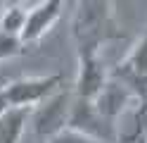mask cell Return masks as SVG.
I'll use <instances>...</instances> for the list:
<instances>
[{
	"mask_svg": "<svg viewBox=\"0 0 147 143\" xmlns=\"http://www.w3.org/2000/svg\"><path fill=\"white\" fill-rule=\"evenodd\" d=\"M119 34L121 31L116 26L112 3H105V0L78 3L74 22H71V36H74V43H76L78 57L100 55L102 45L116 38Z\"/></svg>",
	"mask_w": 147,
	"mask_h": 143,
	"instance_id": "obj_1",
	"label": "cell"
},
{
	"mask_svg": "<svg viewBox=\"0 0 147 143\" xmlns=\"http://www.w3.org/2000/svg\"><path fill=\"white\" fill-rule=\"evenodd\" d=\"M74 98H76L74 88H59L55 95H50L48 100H43L40 105H36L31 110L29 129L45 141H52L55 136H59L69 127Z\"/></svg>",
	"mask_w": 147,
	"mask_h": 143,
	"instance_id": "obj_2",
	"label": "cell"
},
{
	"mask_svg": "<svg viewBox=\"0 0 147 143\" xmlns=\"http://www.w3.org/2000/svg\"><path fill=\"white\" fill-rule=\"evenodd\" d=\"M59 88H64V76L59 72L55 74H43V76H24L5 86L7 100L12 107H29L33 110L36 105L48 100Z\"/></svg>",
	"mask_w": 147,
	"mask_h": 143,
	"instance_id": "obj_3",
	"label": "cell"
},
{
	"mask_svg": "<svg viewBox=\"0 0 147 143\" xmlns=\"http://www.w3.org/2000/svg\"><path fill=\"white\" fill-rule=\"evenodd\" d=\"M112 76L121 81L135 98H147V31L112 69Z\"/></svg>",
	"mask_w": 147,
	"mask_h": 143,
	"instance_id": "obj_4",
	"label": "cell"
},
{
	"mask_svg": "<svg viewBox=\"0 0 147 143\" xmlns=\"http://www.w3.org/2000/svg\"><path fill=\"white\" fill-rule=\"evenodd\" d=\"M67 129L78 131L90 138H97V141H105V143H114V124L95 110L93 100L74 98V107H71V117H69Z\"/></svg>",
	"mask_w": 147,
	"mask_h": 143,
	"instance_id": "obj_5",
	"label": "cell"
},
{
	"mask_svg": "<svg viewBox=\"0 0 147 143\" xmlns=\"http://www.w3.org/2000/svg\"><path fill=\"white\" fill-rule=\"evenodd\" d=\"M112 79V72H107L105 62L100 60V55L93 57H78V72L76 81H74V95L81 100H95L100 91L107 86Z\"/></svg>",
	"mask_w": 147,
	"mask_h": 143,
	"instance_id": "obj_6",
	"label": "cell"
},
{
	"mask_svg": "<svg viewBox=\"0 0 147 143\" xmlns=\"http://www.w3.org/2000/svg\"><path fill=\"white\" fill-rule=\"evenodd\" d=\"M114 143H147V98H135L114 122Z\"/></svg>",
	"mask_w": 147,
	"mask_h": 143,
	"instance_id": "obj_7",
	"label": "cell"
},
{
	"mask_svg": "<svg viewBox=\"0 0 147 143\" xmlns=\"http://www.w3.org/2000/svg\"><path fill=\"white\" fill-rule=\"evenodd\" d=\"M62 10L64 3L62 0H45V3H36L29 14H26V24H24V31H22V41L24 45L36 43L55 26V22L62 17Z\"/></svg>",
	"mask_w": 147,
	"mask_h": 143,
	"instance_id": "obj_8",
	"label": "cell"
},
{
	"mask_svg": "<svg viewBox=\"0 0 147 143\" xmlns=\"http://www.w3.org/2000/svg\"><path fill=\"white\" fill-rule=\"evenodd\" d=\"M133 100H135V95L128 91L121 81H116L114 76H112V79L107 81V86L100 91V95L93 100V105H95V110L102 114L105 119H109V122L114 124L119 119V114H121Z\"/></svg>",
	"mask_w": 147,
	"mask_h": 143,
	"instance_id": "obj_9",
	"label": "cell"
},
{
	"mask_svg": "<svg viewBox=\"0 0 147 143\" xmlns=\"http://www.w3.org/2000/svg\"><path fill=\"white\" fill-rule=\"evenodd\" d=\"M29 107H10L0 117V143H22V138L29 131Z\"/></svg>",
	"mask_w": 147,
	"mask_h": 143,
	"instance_id": "obj_10",
	"label": "cell"
},
{
	"mask_svg": "<svg viewBox=\"0 0 147 143\" xmlns=\"http://www.w3.org/2000/svg\"><path fill=\"white\" fill-rule=\"evenodd\" d=\"M26 14H29V10H24L22 5H3L0 7V31L22 38Z\"/></svg>",
	"mask_w": 147,
	"mask_h": 143,
	"instance_id": "obj_11",
	"label": "cell"
},
{
	"mask_svg": "<svg viewBox=\"0 0 147 143\" xmlns=\"http://www.w3.org/2000/svg\"><path fill=\"white\" fill-rule=\"evenodd\" d=\"M24 48H26V45H24V41H22L19 36H10V34H3V31H0V62L22 55Z\"/></svg>",
	"mask_w": 147,
	"mask_h": 143,
	"instance_id": "obj_12",
	"label": "cell"
},
{
	"mask_svg": "<svg viewBox=\"0 0 147 143\" xmlns=\"http://www.w3.org/2000/svg\"><path fill=\"white\" fill-rule=\"evenodd\" d=\"M50 143H105V141H97V138H90V136H83L78 131H71V129H64L59 136H55Z\"/></svg>",
	"mask_w": 147,
	"mask_h": 143,
	"instance_id": "obj_13",
	"label": "cell"
},
{
	"mask_svg": "<svg viewBox=\"0 0 147 143\" xmlns=\"http://www.w3.org/2000/svg\"><path fill=\"white\" fill-rule=\"evenodd\" d=\"M10 107L12 105H10V100H7V93H5V86H3V88H0V117H3Z\"/></svg>",
	"mask_w": 147,
	"mask_h": 143,
	"instance_id": "obj_14",
	"label": "cell"
},
{
	"mask_svg": "<svg viewBox=\"0 0 147 143\" xmlns=\"http://www.w3.org/2000/svg\"><path fill=\"white\" fill-rule=\"evenodd\" d=\"M22 143H50V141H45V138H40L38 133H33V131L29 129V131H26V136L22 138Z\"/></svg>",
	"mask_w": 147,
	"mask_h": 143,
	"instance_id": "obj_15",
	"label": "cell"
},
{
	"mask_svg": "<svg viewBox=\"0 0 147 143\" xmlns=\"http://www.w3.org/2000/svg\"><path fill=\"white\" fill-rule=\"evenodd\" d=\"M0 7H3V3H0Z\"/></svg>",
	"mask_w": 147,
	"mask_h": 143,
	"instance_id": "obj_16",
	"label": "cell"
}]
</instances>
